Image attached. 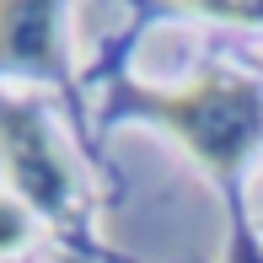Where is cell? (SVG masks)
<instances>
[{
  "mask_svg": "<svg viewBox=\"0 0 263 263\" xmlns=\"http://www.w3.org/2000/svg\"><path fill=\"white\" fill-rule=\"evenodd\" d=\"M0 59L6 65H49L54 11L49 6H0Z\"/></svg>",
  "mask_w": 263,
  "mask_h": 263,
  "instance_id": "3",
  "label": "cell"
},
{
  "mask_svg": "<svg viewBox=\"0 0 263 263\" xmlns=\"http://www.w3.org/2000/svg\"><path fill=\"white\" fill-rule=\"evenodd\" d=\"M0 156L16 183V194L32 210H65L70 204V166L59 161L54 140L27 107H0Z\"/></svg>",
  "mask_w": 263,
  "mask_h": 263,
  "instance_id": "2",
  "label": "cell"
},
{
  "mask_svg": "<svg viewBox=\"0 0 263 263\" xmlns=\"http://www.w3.org/2000/svg\"><path fill=\"white\" fill-rule=\"evenodd\" d=\"M151 113L188 140L210 172H236L263 140V86L247 76H204L177 97H156Z\"/></svg>",
  "mask_w": 263,
  "mask_h": 263,
  "instance_id": "1",
  "label": "cell"
},
{
  "mask_svg": "<svg viewBox=\"0 0 263 263\" xmlns=\"http://www.w3.org/2000/svg\"><path fill=\"white\" fill-rule=\"evenodd\" d=\"M22 242H27V210L0 194V253H16Z\"/></svg>",
  "mask_w": 263,
  "mask_h": 263,
  "instance_id": "4",
  "label": "cell"
}]
</instances>
